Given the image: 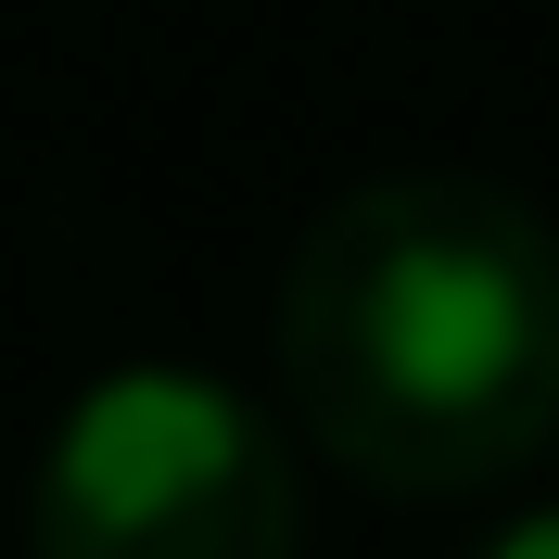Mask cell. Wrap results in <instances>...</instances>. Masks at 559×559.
<instances>
[{
	"label": "cell",
	"mask_w": 559,
	"mask_h": 559,
	"mask_svg": "<svg viewBox=\"0 0 559 559\" xmlns=\"http://www.w3.org/2000/svg\"><path fill=\"white\" fill-rule=\"evenodd\" d=\"M26 559H306L280 419L204 369H103L26 471Z\"/></svg>",
	"instance_id": "7a4b0ae2"
},
{
	"label": "cell",
	"mask_w": 559,
	"mask_h": 559,
	"mask_svg": "<svg viewBox=\"0 0 559 559\" xmlns=\"http://www.w3.org/2000/svg\"><path fill=\"white\" fill-rule=\"evenodd\" d=\"M471 559H559V496H547V509H509Z\"/></svg>",
	"instance_id": "3957f363"
},
{
	"label": "cell",
	"mask_w": 559,
	"mask_h": 559,
	"mask_svg": "<svg viewBox=\"0 0 559 559\" xmlns=\"http://www.w3.org/2000/svg\"><path fill=\"white\" fill-rule=\"evenodd\" d=\"M280 407L369 496H484L559 445V229L471 166H394L280 267Z\"/></svg>",
	"instance_id": "6da1fadb"
}]
</instances>
